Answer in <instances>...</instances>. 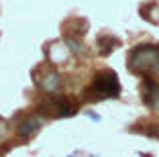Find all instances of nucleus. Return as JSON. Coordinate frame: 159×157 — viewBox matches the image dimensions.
<instances>
[{"label": "nucleus", "instance_id": "nucleus-10", "mask_svg": "<svg viewBox=\"0 0 159 157\" xmlns=\"http://www.w3.org/2000/svg\"><path fill=\"white\" fill-rule=\"evenodd\" d=\"M8 135V125H6V120L4 118H0V141Z\"/></svg>", "mask_w": 159, "mask_h": 157}, {"label": "nucleus", "instance_id": "nucleus-11", "mask_svg": "<svg viewBox=\"0 0 159 157\" xmlns=\"http://www.w3.org/2000/svg\"><path fill=\"white\" fill-rule=\"evenodd\" d=\"M86 114H88V116H90V118H92V120H100V114H98V112H92V110H86Z\"/></svg>", "mask_w": 159, "mask_h": 157}, {"label": "nucleus", "instance_id": "nucleus-6", "mask_svg": "<svg viewBox=\"0 0 159 157\" xmlns=\"http://www.w3.org/2000/svg\"><path fill=\"white\" fill-rule=\"evenodd\" d=\"M43 118H45V116L39 114V112H35V114L27 116V118H25L23 122L19 125V135H20L23 139L33 137V135H35V133H37V131L43 127Z\"/></svg>", "mask_w": 159, "mask_h": 157}, {"label": "nucleus", "instance_id": "nucleus-9", "mask_svg": "<svg viewBox=\"0 0 159 157\" xmlns=\"http://www.w3.org/2000/svg\"><path fill=\"white\" fill-rule=\"evenodd\" d=\"M66 45L70 47V51H78V53H80V51H82V53L86 51L84 43H82V41H78L75 37H66Z\"/></svg>", "mask_w": 159, "mask_h": 157}, {"label": "nucleus", "instance_id": "nucleus-12", "mask_svg": "<svg viewBox=\"0 0 159 157\" xmlns=\"http://www.w3.org/2000/svg\"><path fill=\"white\" fill-rule=\"evenodd\" d=\"M67 157H74V155H67Z\"/></svg>", "mask_w": 159, "mask_h": 157}, {"label": "nucleus", "instance_id": "nucleus-7", "mask_svg": "<svg viewBox=\"0 0 159 157\" xmlns=\"http://www.w3.org/2000/svg\"><path fill=\"white\" fill-rule=\"evenodd\" d=\"M70 47L66 45L63 41H53L51 45L47 47V57L53 61V63H59V61H66L70 57Z\"/></svg>", "mask_w": 159, "mask_h": 157}, {"label": "nucleus", "instance_id": "nucleus-5", "mask_svg": "<svg viewBox=\"0 0 159 157\" xmlns=\"http://www.w3.org/2000/svg\"><path fill=\"white\" fill-rule=\"evenodd\" d=\"M141 94H143V102H145L147 106L151 110L159 112V82L157 80H153L151 76H145Z\"/></svg>", "mask_w": 159, "mask_h": 157}, {"label": "nucleus", "instance_id": "nucleus-2", "mask_svg": "<svg viewBox=\"0 0 159 157\" xmlns=\"http://www.w3.org/2000/svg\"><path fill=\"white\" fill-rule=\"evenodd\" d=\"M120 94V80L114 72H102L90 82L86 88V96L92 100H106V98H116Z\"/></svg>", "mask_w": 159, "mask_h": 157}, {"label": "nucleus", "instance_id": "nucleus-1", "mask_svg": "<svg viewBox=\"0 0 159 157\" xmlns=\"http://www.w3.org/2000/svg\"><path fill=\"white\" fill-rule=\"evenodd\" d=\"M126 65L135 74H151L159 69V45L157 43H141L129 53Z\"/></svg>", "mask_w": 159, "mask_h": 157}, {"label": "nucleus", "instance_id": "nucleus-4", "mask_svg": "<svg viewBox=\"0 0 159 157\" xmlns=\"http://www.w3.org/2000/svg\"><path fill=\"white\" fill-rule=\"evenodd\" d=\"M35 80H37V86L47 94H55L61 88V76L53 67H45L41 74H35Z\"/></svg>", "mask_w": 159, "mask_h": 157}, {"label": "nucleus", "instance_id": "nucleus-3", "mask_svg": "<svg viewBox=\"0 0 159 157\" xmlns=\"http://www.w3.org/2000/svg\"><path fill=\"white\" fill-rule=\"evenodd\" d=\"M39 114L43 116H55V118H70L75 114V104L70 98H53L45 100L39 106Z\"/></svg>", "mask_w": 159, "mask_h": 157}, {"label": "nucleus", "instance_id": "nucleus-8", "mask_svg": "<svg viewBox=\"0 0 159 157\" xmlns=\"http://www.w3.org/2000/svg\"><path fill=\"white\" fill-rule=\"evenodd\" d=\"M96 45H98L100 55L106 57V55H110V53H112V49H116V47L120 45V41H118V39H114V37H106V35H104V37H98Z\"/></svg>", "mask_w": 159, "mask_h": 157}]
</instances>
